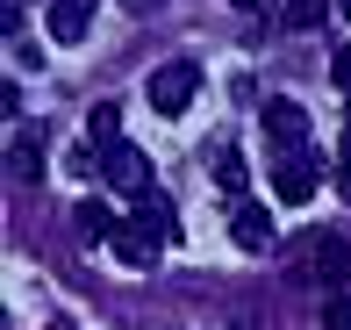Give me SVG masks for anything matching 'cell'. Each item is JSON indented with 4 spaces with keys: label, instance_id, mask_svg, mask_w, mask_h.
<instances>
[{
    "label": "cell",
    "instance_id": "obj_1",
    "mask_svg": "<svg viewBox=\"0 0 351 330\" xmlns=\"http://www.w3.org/2000/svg\"><path fill=\"white\" fill-rule=\"evenodd\" d=\"M294 280H315V287L337 294L351 280V244L337 237V230H315V237H308V266H294Z\"/></svg>",
    "mask_w": 351,
    "mask_h": 330
},
{
    "label": "cell",
    "instance_id": "obj_2",
    "mask_svg": "<svg viewBox=\"0 0 351 330\" xmlns=\"http://www.w3.org/2000/svg\"><path fill=\"white\" fill-rule=\"evenodd\" d=\"M194 93H201V72L186 65V58H172V65L151 72V108H158V115H186Z\"/></svg>",
    "mask_w": 351,
    "mask_h": 330
},
{
    "label": "cell",
    "instance_id": "obj_3",
    "mask_svg": "<svg viewBox=\"0 0 351 330\" xmlns=\"http://www.w3.org/2000/svg\"><path fill=\"white\" fill-rule=\"evenodd\" d=\"M323 187V172H315V151L308 144H294V151H280V165H273V194L287 201V209H301V201Z\"/></svg>",
    "mask_w": 351,
    "mask_h": 330
},
{
    "label": "cell",
    "instance_id": "obj_4",
    "mask_svg": "<svg viewBox=\"0 0 351 330\" xmlns=\"http://www.w3.org/2000/svg\"><path fill=\"white\" fill-rule=\"evenodd\" d=\"M158 251H165V237H158L143 215H130V223H115V259L130 266V273H151L158 266Z\"/></svg>",
    "mask_w": 351,
    "mask_h": 330
},
{
    "label": "cell",
    "instance_id": "obj_5",
    "mask_svg": "<svg viewBox=\"0 0 351 330\" xmlns=\"http://www.w3.org/2000/svg\"><path fill=\"white\" fill-rule=\"evenodd\" d=\"M101 172H108L115 194H143V187H151V158H143L136 144H108L101 151Z\"/></svg>",
    "mask_w": 351,
    "mask_h": 330
},
{
    "label": "cell",
    "instance_id": "obj_6",
    "mask_svg": "<svg viewBox=\"0 0 351 330\" xmlns=\"http://www.w3.org/2000/svg\"><path fill=\"white\" fill-rule=\"evenodd\" d=\"M230 244L251 251V259H265V251H273V215H265L258 201H237L230 209Z\"/></svg>",
    "mask_w": 351,
    "mask_h": 330
},
{
    "label": "cell",
    "instance_id": "obj_7",
    "mask_svg": "<svg viewBox=\"0 0 351 330\" xmlns=\"http://www.w3.org/2000/svg\"><path fill=\"white\" fill-rule=\"evenodd\" d=\"M265 137H273L280 151L308 144V108H301V101H287V93H273V101H265Z\"/></svg>",
    "mask_w": 351,
    "mask_h": 330
},
{
    "label": "cell",
    "instance_id": "obj_8",
    "mask_svg": "<svg viewBox=\"0 0 351 330\" xmlns=\"http://www.w3.org/2000/svg\"><path fill=\"white\" fill-rule=\"evenodd\" d=\"M8 180H14V187H36V180H43V144H36L29 130L8 144Z\"/></svg>",
    "mask_w": 351,
    "mask_h": 330
},
{
    "label": "cell",
    "instance_id": "obj_9",
    "mask_svg": "<svg viewBox=\"0 0 351 330\" xmlns=\"http://www.w3.org/2000/svg\"><path fill=\"white\" fill-rule=\"evenodd\" d=\"M130 215H143V223H151L158 237H172V230H180V209H172V201L158 194V187H143V194H130Z\"/></svg>",
    "mask_w": 351,
    "mask_h": 330
},
{
    "label": "cell",
    "instance_id": "obj_10",
    "mask_svg": "<svg viewBox=\"0 0 351 330\" xmlns=\"http://www.w3.org/2000/svg\"><path fill=\"white\" fill-rule=\"evenodd\" d=\"M93 22V0H51V36L58 43H79Z\"/></svg>",
    "mask_w": 351,
    "mask_h": 330
},
{
    "label": "cell",
    "instance_id": "obj_11",
    "mask_svg": "<svg viewBox=\"0 0 351 330\" xmlns=\"http://www.w3.org/2000/svg\"><path fill=\"white\" fill-rule=\"evenodd\" d=\"M72 223L86 230V244H101V237H115V215H108V201H79V209H72Z\"/></svg>",
    "mask_w": 351,
    "mask_h": 330
},
{
    "label": "cell",
    "instance_id": "obj_12",
    "mask_svg": "<svg viewBox=\"0 0 351 330\" xmlns=\"http://www.w3.org/2000/svg\"><path fill=\"white\" fill-rule=\"evenodd\" d=\"M86 137H93L101 151H108V144H122V108H115V101H101V108L86 115Z\"/></svg>",
    "mask_w": 351,
    "mask_h": 330
},
{
    "label": "cell",
    "instance_id": "obj_13",
    "mask_svg": "<svg viewBox=\"0 0 351 330\" xmlns=\"http://www.w3.org/2000/svg\"><path fill=\"white\" fill-rule=\"evenodd\" d=\"M215 187H222V194H244V165H237V151H230V144L215 151Z\"/></svg>",
    "mask_w": 351,
    "mask_h": 330
},
{
    "label": "cell",
    "instance_id": "obj_14",
    "mask_svg": "<svg viewBox=\"0 0 351 330\" xmlns=\"http://www.w3.org/2000/svg\"><path fill=\"white\" fill-rule=\"evenodd\" d=\"M323 0H294V8H287V29H315V22H323Z\"/></svg>",
    "mask_w": 351,
    "mask_h": 330
},
{
    "label": "cell",
    "instance_id": "obj_15",
    "mask_svg": "<svg viewBox=\"0 0 351 330\" xmlns=\"http://www.w3.org/2000/svg\"><path fill=\"white\" fill-rule=\"evenodd\" d=\"M323 330H351V294H330L323 302Z\"/></svg>",
    "mask_w": 351,
    "mask_h": 330
},
{
    "label": "cell",
    "instance_id": "obj_16",
    "mask_svg": "<svg viewBox=\"0 0 351 330\" xmlns=\"http://www.w3.org/2000/svg\"><path fill=\"white\" fill-rule=\"evenodd\" d=\"M330 80H337V86L351 93V43H344V51H337V58H330Z\"/></svg>",
    "mask_w": 351,
    "mask_h": 330
},
{
    "label": "cell",
    "instance_id": "obj_17",
    "mask_svg": "<svg viewBox=\"0 0 351 330\" xmlns=\"http://www.w3.org/2000/svg\"><path fill=\"white\" fill-rule=\"evenodd\" d=\"M230 8H237V14H244V22H258V14H265V8H273V0H230Z\"/></svg>",
    "mask_w": 351,
    "mask_h": 330
},
{
    "label": "cell",
    "instance_id": "obj_18",
    "mask_svg": "<svg viewBox=\"0 0 351 330\" xmlns=\"http://www.w3.org/2000/svg\"><path fill=\"white\" fill-rule=\"evenodd\" d=\"M344 201H351V130H344Z\"/></svg>",
    "mask_w": 351,
    "mask_h": 330
},
{
    "label": "cell",
    "instance_id": "obj_19",
    "mask_svg": "<svg viewBox=\"0 0 351 330\" xmlns=\"http://www.w3.org/2000/svg\"><path fill=\"white\" fill-rule=\"evenodd\" d=\"M337 14H344V22H351V0H337Z\"/></svg>",
    "mask_w": 351,
    "mask_h": 330
}]
</instances>
